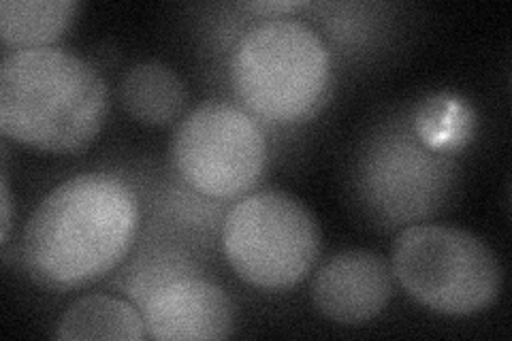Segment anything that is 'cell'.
<instances>
[{"mask_svg": "<svg viewBox=\"0 0 512 341\" xmlns=\"http://www.w3.org/2000/svg\"><path fill=\"white\" fill-rule=\"evenodd\" d=\"M146 335V322L135 307L109 295H88L77 299L62 314L56 331V337L62 341H139Z\"/></svg>", "mask_w": 512, "mask_h": 341, "instance_id": "9", "label": "cell"}, {"mask_svg": "<svg viewBox=\"0 0 512 341\" xmlns=\"http://www.w3.org/2000/svg\"><path fill=\"white\" fill-rule=\"evenodd\" d=\"M75 13V0H3L0 37L15 52L52 47L71 26Z\"/></svg>", "mask_w": 512, "mask_h": 341, "instance_id": "11", "label": "cell"}, {"mask_svg": "<svg viewBox=\"0 0 512 341\" xmlns=\"http://www.w3.org/2000/svg\"><path fill=\"white\" fill-rule=\"evenodd\" d=\"M393 295V271L382 256L348 250L320 267L312 284L318 312L340 322L361 324L376 318Z\"/></svg>", "mask_w": 512, "mask_h": 341, "instance_id": "8", "label": "cell"}, {"mask_svg": "<svg viewBox=\"0 0 512 341\" xmlns=\"http://www.w3.org/2000/svg\"><path fill=\"white\" fill-rule=\"evenodd\" d=\"M122 103L143 124L163 126L175 120L186 105L182 79L163 62H141L122 81Z\"/></svg>", "mask_w": 512, "mask_h": 341, "instance_id": "10", "label": "cell"}, {"mask_svg": "<svg viewBox=\"0 0 512 341\" xmlns=\"http://www.w3.org/2000/svg\"><path fill=\"white\" fill-rule=\"evenodd\" d=\"M222 246L244 282L284 290L312 271L320 252V231L310 209L291 194L261 190L229 211Z\"/></svg>", "mask_w": 512, "mask_h": 341, "instance_id": "5", "label": "cell"}, {"mask_svg": "<svg viewBox=\"0 0 512 341\" xmlns=\"http://www.w3.org/2000/svg\"><path fill=\"white\" fill-rule=\"evenodd\" d=\"M148 337L160 341L227 339L233 333V303L220 286L201 278L158 284L143 303Z\"/></svg>", "mask_w": 512, "mask_h": 341, "instance_id": "7", "label": "cell"}, {"mask_svg": "<svg viewBox=\"0 0 512 341\" xmlns=\"http://www.w3.org/2000/svg\"><path fill=\"white\" fill-rule=\"evenodd\" d=\"M139 226L135 192L111 173L62 182L39 203L24 231V265L47 290L103 278L131 250Z\"/></svg>", "mask_w": 512, "mask_h": 341, "instance_id": "1", "label": "cell"}, {"mask_svg": "<svg viewBox=\"0 0 512 341\" xmlns=\"http://www.w3.org/2000/svg\"><path fill=\"white\" fill-rule=\"evenodd\" d=\"M393 273L414 301L446 316L487 310L502 286L500 261L487 243L442 224H414L399 233Z\"/></svg>", "mask_w": 512, "mask_h": 341, "instance_id": "4", "label": "cell"}, {"mask_svg": "<svg viewBox=\"0 0 512 341\" xmlns=\"http://www.w3.org/2000/svg\"><path fill=\"white\" fill-rule=\"evenodd\" d=\"M9 226H11V194H9L7 175H3V241H7Z\"/></svg>", "mask_w": 512, "mask_h": 341, "instance_id": "13", "label": "cell"}, {"mask_svg": "<svg viewBox=\"0 0 512 341\" xmlns=\"http://www.w3.org/2000/svg\"><path fill=\"white\" fill-rule=\"evenodd\" d=\"M109 90L88 60L64 47L18 50L0 67V128L35 150H84L105 124Z\"/></svg>", "mask_w": 512, "mask_h": 341, "instance_id": "2", "label": "cell"}, {"mask_svg": "<svg viewBox=\"0 0 512 341\" xmlns=\"http://www.w3.org/2000/svg\"><path fill=\"white\" fill-rule=\"evenodd\" d=\"M231 86L244 107L267 122L314 116L331 84V56L316 30L299 20H265L239 39Z\"/></svg>", "mask_w": 512, "mask_h": 341, "instance_id": "3", "label": "cell"}, {"mask_svg": "<svg viewBox=\"0 0 512 341\" xmlns=\"http://www.w3.org/2000/svg\"><path fill=\"white\" fill-rule=\"evenodd\" d=\"M248 9L252 11H269V13H282V11H295V9H301L303 3H250L246 5Z\"/></svg>", "mask_w": 512, "mask_h": 341, "instance_id": "12", "label": "cell"}, {"mask_svg": "<svg viewBox=\"0 0 512 341\" xmlns=\"http://www.w3.org/2000/svg\"><path fill=\"white\" fill-rule=\"evenodd\" d=\"M173 162L184 182L212 199L250 192L267 167V141L250 113L210 101L192 109L173 135Z\"/></svg>", "mask_w": 512, "mask_h": 341, "instance_id": "6", "label": "cell"}]
</instances>
